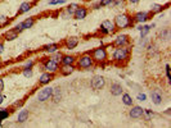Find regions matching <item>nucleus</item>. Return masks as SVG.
<instances>
[{"mask_svg": "<svg viewBox=\"0 0 171 128\" xmlns=\"http://www.w3.org/2000/svg\"><path fill=\"white\" fill-rule=\"evenodd\" d=\"M113 23L117 28H126L131 24V19L127 14H118V15H116Z\"/></svg>", "mask_w": 171, "mask_h": 128, "instance_id": "obj_1", "label": "nucleus"}, {"mask_svg": "<svg viewBox=\"0 0 171 128\" xmlns=\"http://www.w3.org/2000/svg\"><path fill=\"white\" fill-rule=\"evenodd\" d=\"M129 54H130L129 49L125 48V46H120V48H117L116 50H114L113 59L116 62H123V60H126V59L129 58Z\"/></svg>", "mask_w": 171, "mask_h": 128, "instance_id": "obj_2", "label": "nucleus"}, {"mask_svg": "<svg viewBox=\"0 0 171 128\" xmlns=\"http://www.w3.org/2000/svg\"><path fill=\"white\" fill-rule=\"evenodd\" d=\"M91 58H93V60H95V62H104L106 59H107V50L104 48H98V49H94L93 51V54H91Z\"/></svg>", "mask_w": 171, "mask_h": 128, "instance_id": "obj_3", "label": "nucleus"}, {"mask_svg": "<svg viewBox=\"0 0 171 128\" xmlns=\"http://www.w3.org/2000/svg\"><path fill=\"white\" fill-rule=\"evenodd\" d=\"M93 58L90 54H84L83 57H80V59L77 60V65L80 68H84V69H86V68H90L93 65Z\"/></svg>", "mask_w": 171, "mask_h": 128, "instance_id": "obj_4", "label": "nucleus"}, {"mask_svg": "<svg viewBox=\"0 0 171 128\" xmlns=\"http://www.w3.org/2000/svg\"><path fill=\"white\" fill-rule=\"evenodd\" d=\"M90 86L93 90H102L104 86H106V79H104V77H102V76H94L93 78H91V82H90Z\"/></svg>", "mask_w": 171, "mask_h": 128, "instance_id": "obj_5", "label": "nucleus"}, {"mask_svg": "<svg viewBox=\"0 0 171 128\" xmlns=\"http://www.w3.org/2000/svg\"><path fill=\"white\" fill-rule=\"evenodd\" d=\"M114 29H116V26L112 21L107 19V21H103L100 24V32L104 33V35H108V33H112Z\"/></svg>", "mask_w": 171, "mask_h": 128, "instance_id": "obj_6", "label": "nucleus"}, {"mask_svg": "<svg viewBox=\"0 0 171 128\" xmlns=\"http://www.w3.org/2000/svg\"><path fill=\"white\" fill-rule=\"evenodd\" d=\"M52 91H53L52 87H44L39 93H37V100H39L40 102H44L46 100H49L50 96H52Z\"/></svg>", "mask_w": 171, "mask_h": 128, "instance_id": "obj_7", "label": "nucleus"}, {"mask_svg": "<svg viewBox=\"0 0 171 128\" xmlns=\"http://www.w3.org/2000/svg\"><path fill=\"white\" fill-rule=\"evenodd\" d=\"M44 69L46 72H49V73H55L59 69V63L52 60V59H48L44 64Z\"/></svg>", "mask_w": 171, "mask_h": 128, "instance_id": "obj_8", "label": "nucleus"}, {"mask_svg": "<svg viewBox=\"0 0 171 128\" xmlns=\"http://www.w3.org/2000/svg\"><path fill=\"white\" fill-rule=\"evenodd\" d=\"M127 42H129V36H127V35H118L116 38H114L113 45L117 46V48H120V46L127 45Z\"/></svg>", "mask_w": 171, "mask_h": 128, "instance_id": "obj_9", "label": "nucleus"}, {"mask_svg": "<svg viewBox=\"0 0 171 128\" xmlns=\"http://www.w3.org/2000/svg\"><path fill=\"white\" fill-rule=\"evenodd\" d=\"M149 19V13L147 12H138L136 14L134 15V21L138 23H144Z\"/></svg>", "mask_w": 171, "mask_h": 128, "instance_id": "obj_10", "label": "nucleus"}, {"mask_svg": "<svg viewBox=\"0 0 171 128\" xmlns=\"http://www.w3.org/2000/svg\"><path fill=\"white\" fill-rule=\"evenodd\" d=\"M65 45H66V48L67 49H75L76 46L79 45V37H76V36H71V37H68L67 40L65 41Z\"/></svg>", "mask_w": 171, "mask_h": 128, "instance_id": "obj_11", "label": "nucleus"}, {"mask_svg": "<svg viewBox=\"0 0 171 128\" xmlns=\"http://www.w3.org/2000/svg\"><path fill=\"white\" fill-rule=\"evenodd\" d=\"M86 15H88V9L85 7H79L77 9L75 10L74 13V17L76 19H84V18H86Z\"/></svg>", "mask_w": 171, "mask_h": 128, "instance_id": "obj_12", "label": "nucleus"}, {"mask_svg": "<svg viewBox=\"0 0 171 128\" xmlns=\"http://www.w3.org/2000/svg\"><path fill=\"white\" fill-rule=\"evenodd\" d=\"M143 110L144 109L142 106H132L129 114L131 118H140V117H143Z\"/></svg>", "mask_w": 171, "mask_h": 128, "instance_id": "obj_13", "label": "nucleus"}, {"mask_svg": "<svg viewBox=\"0 0 171 128\" xmlns=\"http://www.w3.org/2000/svg\"><path fill=\"white\" fill-rule=\"evenodd\" d=\"M111 93H112L113 96H120V95H122V92H123V88L122 86L120 83H113V85H111Z\"/></svg>", "mask_w": 171, "mask_h": 128, "instance_id": "obj_14", "label": "nucleus"}, {"mask_svg": "<svg viewBox=\"0 0 171 128\" xmlns=\"http://www.w3.org/2000/svg\"><path fill=\"white\" fill-rule=\"evenodd\" d=\"M54 78V76L53 73H49V72H45V73H42L40 76V79H39V82L40 85H48L50 81H52Z\"/></svg>", "mask_w": 171, "mask_h": 128, "instance_id": "obj_15", "label": "nucleus"}, {"mask_svg": "<svg viewBox=\"0 0 171 128\" xmlns=\"http://www.w3.org/2000/svg\"><path fill=\"white\" fill-rule=\"evenodd\" d=\"M59 71H61L62 76H70L71 73H74L75 67H74V64H63V67Z\"/></svg>", "mask_w": 171, "mask_h": 128, "instance_id": "obj_16", "label": "nucleus"}, {"mask_svg": "<svg viewBox=\"0 0 171 128\" xmlns=\"http://www.w3.org/2000/svg\"><path fill=\"white\" fill-rule=\"evenodd\" d=\"M4 38L7 41H13L16 38H18V32H16L14 29H9L8 32L4 33Z\"/></svg>", "mask_w": 171, "mask_h": 128, "instance_id": "obj_17", "label": "nucleus"}, {"mask_svg": "<svg viewBox=\"0 0 171 128\" xmlns=\"http://www.w3.org/2000/svg\"><path fill=\"white\" fill-rule=\"evenodd\" d=\"M28 115H30V113H28V110H26V109H22L19 112V114H18V118H17V121H18V123H25L28 119Z\"/></svg>", "mask_w": 171, "mask_h": 128, "instance_id": "obj_18", "label": "nucleus"}, {"mask_svg": "<svg viewBox=\"0 0 171 128\" xmlns=\"http://www.w3.org/2000/svg\"><path fill=\"white\" fill-rule=\"evenodd\" d=\"M58 49H59L58 44H49V45L42 46V50L46 51V53H49V54H53L55 51H58Z\"/></svg>", "mask_w": 171, "mask_h": 128, "instance_id": "obj_19", "label": "nucleus"}, {"mask_svg": "<svg viewBox=\"0 0 171 128\" xmlns=\"http://www.w3.org/2000/svg\"><path fill=\"white\" fill-rule=\"evenodd\" d=\"M53 99L54 102H58L59 100H61V97H62V92H61V88L59 87H55L53 88V91H52V96H50Z\"/></svg>", "mask_w": 171, "mask_h": 128, "instance_id": "obj_20", "label": "nucleus"}, {"mask_svg": "<svg viewBox=\"0 0 171 128\" xmlns=\"http://www.w3.org/2000/svg\"><path fill=\"white\" fill-rule=\"evenodd\" d=\"M33 23H35V19H33V17H30V18H26L23 21V22H21V24H22V27L23 29H28V28H31Z\"/></svg>", "mask_w": 171, "mask_h": 128, "instance_id": "obj_21", "label": "nucleus"}, {"mask_svg": "<svg viewBox=\"0 0 171 128\" xmlns=\"http://www.w3.org/2000/svg\"><path fill=\"white\" fill-rule=\"evenodd\" d=\"M31 7H32V4H31V3L25 1V3L21 4V7H19V9H18V13H19V14H23V13H27L30 9H31Z\"/></svg>", "mask_w": 171, "mask_h": 128, "instance_id": "obj_22", "label": "nucleus"}, {"mask_svg": "<svg viewBox=\"0 0 171 128\" xmlns=\"http://www.w3.org/2000/svg\"><path fill=\"white\" fill-rule=\"evenodd\" d=\"M75 62H76V58L72 57V55H63L61 59L62 64H74Z\"/></svg>", "mask_w": 171, "mask_h": 128, "instance_id": "obj_23", "label": "nucleus"}, {"mask_svg": "<svg viewBox=\"0 0 171 128\" xmlns=\"http://www.w3.org/2000/svg\"><path fill=\"white\" fill-rule=\"evenodd\" d=\"M138 29L140 31V38H144L151 31V26H140V27H138Z\"/></svg>", "mask_w": 171, "mask_h": 128, "instance_id": "obj_24", "label": "nucleus"}, {"mask_svg": "<svg viewBox=\"0 0 171 128\" xmlns=\"http://www.w3.org/2000/svg\"><path fill=\"white\" fill-rule=\"evenodd\" d=\"M151 96H152V101L155 102L156 105H160V104H161V101H162V97H161V95H160V93H158L157 91H153Z\"/></svg>", "mask_w": 171, "mask_h": 128, "instance_id": "obj_25", "label": "nucleus"}, {"mask_svg": "<svg viewBox=\"0 0 171 128\" xmlns=\"http://www.w3.org/2000/svg\"><path fill=\"white\" fill-rule=\"evenodd\" d=\"M162 9H164V7H162L161 4H152L151 5V13L152 14H157V13L162 12Z\"/></svg>", "mask_w": 171, "mask_h": 128, "instance_id": "obj_26", "label": "nucleus"}, {"mask_svg": "<svg viewBox=\"0 0 171 128\" xmlns=\"http://www.w3.org/2000/svg\"><path fill=\"white\" fill-rule=\"evenodd\" d=\"M122 102L127 106H131L132 105V99L129 93H122Z\"/></svg>", "mask_w": 171, "mask_h": 128, "instance_id": "obj_27", "label": "nucleus"}, {"mask_svg": "<svg viewBox=\"0 0 171 128\" xmlns=\"http://www.w3.org/2000/svg\"><path fill=\"white\" fill-rule=\"evenodd\" d=\"M79 8V5L77 4H70V5H68V8L66 9V12H67V14H70V15H74V13H75V10Z\"/></svg>", "mask_w": 171, "mask_h": 128, "instance_id": "obj_28", "label": "nucleus"}, {"mask_svg": "<svg viewBox=\"0 0 171 128\" xmlns=\"http://www.w3.org/2000/svg\"><path fill=\"white\" fill-rule=\"evenodd\" d=\"M8 23H9V18H8L7 15L0 14V27H4V26H7Z\"/></svg>", "mask_w": 171, "mask_h": 128, "instance_id": "obj_29", "label": "nucleus"}, {"mask_svg": "<svg viewBox=\"0 0 171 128\" xmlns=\"http://www.w3.org/2000/svg\"><path fill=\"white\" fill-rule=\"evenodd\" d=\"M62 57L63 55L61 54V53H58V51H55V53H53V55H52V60H54V62H57V63H59L61 62V59H62Z\"/></svg>", "mask_w": 171, "mask_h": 128, "instance_id": "obj_30", "label": "nucleus"}, {"mask_svg": "<svg viewBox=\"0 0 171 128\" xmlns=\"http://www.w3.org/2000/svg\"><path fill=\"white\" fill-rule=\"evenodd\" d=\"M8 117H9V112L7 109H0V121H4Z\"/></svg>", "mask_w": 171, "mask_h": 128, "instance_id": "obj_31", "label": "nucleus"}, {"mask_svg": "<svg viewBox=\"0 0 171 128\" xmlns=\"http://www.w3.org/2000/svg\"><path fill=\"white\" fill-rule=\"evenodd\" d=\"M143 115H144L145 121H149V119H151V117L153 115V112H151V110H143Z\"/></svg>", "mask_w": 171, "mask_h": 128, "instance_id": "obj_32", "label": "nucleus"}, {"mask_svg": "<svg viewBox=\"0 0 171 128\" xmlns=\"http://www.w3.org/2000/svg\"><path fill=\"white\" fill-rule=\"evenodd\" d=\"M112 1H113V0H100V1H99V5H100V7H108V5H111V4H112Z\"/></svg>", "mask_w": 171, "mask_h": 128, "instance_id": "obj_33", "label": "nucleus"}, {"mask_svg": "<svg viewBox=\"0 0 171 128\" xmlns=\"http://www.w3.org/2000/svg\"><path fill=\"white\" fill-rule=\"evenodd\" d=\"M66 0H50L49 5H57V4H65Z\"/></svg>", "mask_w": 171, "mask_h": 128, "instance_id": "obj_34", "label": "nucleus"}, {"mask_svg": "<svg viewBox=\"0 0 171 128\" xmlns=\"http://www.w3.org/2000/svg\"><path fill=\"white\" fill-rule=\"evenodd\" d=\"M23 76H25V77H32L31 68H26V69H23Z\"/></svg>", "mask_w": 171, "mask_h": 128, "instance_id": "obj_35", "label": "nucleus"}, {"mask_svg": "<svg viewBox=\"0 0 171 128\" xmlns=\"http://www.w3.org/2000/svg\"><path fill=\"white\" fill-rule=\"evenodd\" d=\"M13 29H14L16 32H18V33H19V32H22V31H23V27H22V24H21V23H18V24H17Z\"/></svg>", "mask_w": 171, "mask_h": 128, "instance_id": "obj_36", "label": "nucleus"}, {"mask_svg": "<svg viewBox=\"0 0 171 128\" xmlns=\"http://www.w3.org/2000/svg\"><path fill=\"white\" fill-rule=\"evenodd\" d=\"M123 1H125V0H113L112 4L116 7H120V5H123Z\"/></svg>", "mask_w": 171, "mask_h": 128, "instance_id": "obj_37", "label": "nucleus"}, {"mask_svg": "<svg viewBox=\"0 0 171 128\" xmlns=\"http://www.w3.org/2000/svg\"><path fill=\"white\" fill-rule=\"evenodd\" d=\"M32 65H33V62H32V60H28L26 64H25L23 69H26V68H32Z\"/></svg>", "mask_w": 171, "mask_h": 128, "instance_id": "obj_38", "label": "nucleus"}, {"mask_svg": "<svg viewBox=\"0 0 171 128\" xmlns=\"http://www.w3.org/2000/svg\"><path fill=\"white\" fill-rule=\"evenodd\" d=\"M145 99H147V96H145L144 93H139V95H138V100H140V101H144Z\"/></svg>", "mask_w": 171, "mask_h": 128, "instance_id": "obj_39", "label": "nucleus"}, {"mask_svg": "<svg viewBox=\"0 0 171 128\" xmlns=\"http://www.w3.org/2000/svg\"><path fill=\"white\" fill-rule=\"evenodd\" d=\"M166 74H167V78L170 79V78H171V76H170V65H169V64L166 65Z\"/></svg>", "mask_w": 171, "mask_h": 128, "instance_id": "obj_40", "label": "nucleus"}, {"mask_svg": "<svg viewBox=\"0 0 171 128\" xmlns=\"http://www.w3.org/2000/svg\"><path fill=\"white\" fill-rule=\"evenodd\" d=\"M3 90H4V81L0 78V92H1Z\"/></svg>", "mask_w": 171, "mask_h": 128, "instance_id": "obj_41", "label": "nucleus"}, {"mask_svg": "<svg viewBox=\"0 0 171 128\" xmlns=\"http://www.w3.org/2000/svg\"><path fill=\"white\" fill-rule=\"evenodd\" d=\"M3 53H4V45L0 42V55H1Z\"/></svg>", "mask_w": 171, "mask_h": 128, "instance_id": "obj_42", "label": "nucleus"}, {"mask_svg": "<svg viewBox=\"0 0 171 128\" xmlns=\"http://www.w3.org/2000/svg\"><path fill=\"white\" fill-rule=\"evenodd\" d=\"M22 104H23V101L21 100V101H17V102H14V106H17V105H18V106H21Z\"/></svg>", "mask_w": 171, "mask_h": 128, "instance_id": "obj_43", "label": "nucleus"}, {"mask_svg": "<svg viewBox=\"0 0 171 128\" xmlns=\"http://www.w3.org/2000/svg\"><path fill=\"white\" fill-rule=\"evenodd\" d=\"M3 101H4V96L1 95V92H0V105L3 104Z\"/></svg>", "mask_w": 171, "mask_h": 128, "instance_id": "obj_44", "label": "nucleus"}, {"mask_svg": "<svg viewBox=\"0 0 171 128\" xmlns=\"http://www.w3.org/2000/svg\"><path fill=\"white\" fill-rule=\"evenodd\" d=\"M129 1H130L131 4H138V3L140 1V0H129Z\"/></svg>", "mask_w": 171, "mask_h": 128, "instance_id": "obj_45", "label": "nucleus"}, {"mask_svg": "<svg viewBox=\"0 0 171 128\" xmlns=\"http://www.w3.org/2000/svg\"><path fill=\"white\" fill-rule=\"evenodd\" d=\"M99 8H100L99 3H98V4H95V5H94V9H99Z\"/></svg>", "mask_w": 171, "mask_h": 128, "instance_id": "obj_46", "label": "nucleus"}, {"mask_svg": "<svg viewBox=\"0 0 171 128\" xmlns=\"http://www.w3.org/2000/svg\"><path fill=\"white\" fill-rule=\"evenodd\" d=\"M0 126H1V121H0Z\"/></svg>", "mask_w": 171, "mask_h": 128, "instance_id": "obj_47", "label": "nucleus"}, {"mask_svg": "<svg viewBox=\"0 0 171 128\" xmlns=\"http://www.w3.org/2000/svg\"><path fill=\"white\" fill-rule=\"evenodd\" d=\"M1 1H4V0H0V3H1Z\"/></svg>", "mask_w": 171, "mask_h": 128, "instance_id": "obj_48", "label": "nucleus"}]
</instances>
